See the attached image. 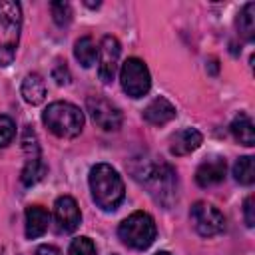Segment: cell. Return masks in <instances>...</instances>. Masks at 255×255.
Listing matches in <instances>:
<instances>
[{
	"instance_id": "cell-13",
	"label": "cell",
	"mask_w": 255,
	"mask_h": 255,
	"mask_svg": "<svg viewBox=\"0 0 255 255\" xmlns=\"http://www.w3.org/2000/svg\"><path fill=\"white\" fill-rule=\"evenodd\" d=\"M203 141V135L199 129L195 128H183L177 133L171 135L169 139V151L173 155H187L191 151H195Z\"/></svg>"
},
{
	"instance_id": "cell-26",
	"label": "cell",
	"mask_w": 255,
	"mask_h": 255,
	"mask_svg": "<svg viewBox=\"0 0 255 255\" xmlns=\"http://www.w3.org/2000/svg\"><path fill=\"white\" fill-rule=\"evenodd\" d=\"M34 255H60V249L54 245H40Z\"/></svg>"
},
{
	"instance_id": "cell-7",
	"label": "cell",
	"mask_w": 255,
	"mask_h": 255,
	"mask_svg": "<svg viewBox=\"0 0 255 255\" xmlns=\"http://www.w3.org/2000/svg\"><path fill=\"white\" fill-rule=\"evenodd\" d=\"M189 219L201 237H211L225 229L223 213L207 201H195L189 209Z\"/></svg>"
},
{
	"instance_id": "cell-3",
	"label": "cell",
	"mask_w": 255,
	"mask_h": 255,
	"mask_svg": "<svg viewBox=\"0 0 255 255\" xmlns=\"http://www.w3.org/2000/svg\"><path fill=\"white\" fill-rule=\"evenodd\" d=\"M22 32V8L14 0H0V66H10L16 58Z\"/></svg>"
},
{
	"instance_id": "cell-19",
	"label": "cell",
	"mask_w": 255,
	"mask_h": 255,
	"mask_svg": "<svg viewBox=\"0 0 255 255\" xmlns=\"http://www.w3.org/2000/svg\"><path fill=\"white\" fill-rule=\"evenodd\" d=\"M74 56H76V60L84 68H90L96 62V56H98V48H96L94 40L90 36H82L80 40H76V44H74Z\"/></svg>"
},
{
	"instance_id": "cell-28",
	"label": "cell",
	"mask_w": 255,
	"mask_h": 255,
	"mask_svg": "<svg viewBox=\"0 0 255 255\" xmlns=\"http://www.w3.org/2000/svg\"><path fill=\"white\" fill-rule=\"evenodd\" d=\"M0 255H2V253H0Z\"/></svg>"
},
{
	"instance_id": "cell-16",
	"label": "cell",
	"mask_w": 255,
	"mask_h": 255,
	"mask_svg": "<svg viewBox=\"0 0 255 255\" xmlns=\"http://www.w3.org/2000/svg\"><path fill=\"white\" fill-rule=\"evenodd\" d=\"M20 92H22V98L28 104L38 106L46 98V82H44V78L40 74H28L24 78V82H22V90Z\"/></svg>"
},
{
	"instance_id": "cell-10",
	"label": "cell",
	"mask_w": 255,
	"mask_h": 255,
	"mask_svg": "<svg viewBox=\"0 0 255 255\" xmlns=\"http://www.w3.org/2000/svg\"><path fill=\"white\" fill-rule=\"evenodd\" d=\"M120 54H122V46L118 42V38L114 36H104L98 48V76L104 84H110L116 76L118 70V62H120Z\"/></svg>"
},
{
	"instance_id": "cell-12",
	"label": "cell",
	"mask_w": 255,
	"mask_h": 255,
	"mask_svg": "<svg viewBox=\"0 0 255 255\" xmlns=\"http://www.w3.org/2000/svg\"><path fill=\"white\" fill-rule=\"evenodd\" d=\"M225 171H227L225 159L223 157H211L197 167L195 181L199 187H211V185H217L219 181L225 179Z\"/></svg>"
},
{
	"instance_id": "cell-2",
	"label": "cell",
	"mask_w": 255,
	"mask_h": 255,
	"mask_svg": "<svg viewBox=\"0 0 255 255\" xmlns=\"http://www.w3.org/2000/svg\"><path fill=\"white\" fill-rule=\"evenodd\" d=\"M90 191H92V199L96 201L98 207H102L104 211H114L122 199H124V181L120 177V173L108 165V163H98L90 169Z\"/></svg>"
},
{
	"instance_id": "cell-20",
	"label": "cell",
	"mask_w": 255,
	"mask_h": 255,
	"mask_svg": "<svg viewBox=\"0 0 255 255\" xmlns=\"http://www.w3.org/2000/svg\"><path fill=\"white\" fill-rule=\"evenodd\" d=\"M233 177L241 185H251L255 181V159L251 155H243L233 163Z\"/></svg>"
},
{
	"instance_id": "cell-5",
	"label": "cell",
	"mask_w": 255,
	"mask_h": 255,
	"mask_svg": "<svg viewBox=\"0 0 255 255\" xmlns=\"http://www.w3.org/2000/svg\"><path fill=\"white\" fill-rule=\"evenodd\" d=\"M157 235L155 221L145 211H133L118 227V237L131 249H147Z\"/></svg>"
},
{
	"instance_id": "cell-11",
	"label": "cell",
	"mask_w": 255,
	"mask_h": 255,
	"mask_svg": "<svg viewBox=\"0 0 255 255\" xmlns=\"http://www.w3.org/2000/svg\"><path fill=\"white\" fill-rule=\"evenodd\" d=\"M54 217H56V223H58L60 231L72 233L82 221V213H80V207H78L76 199L70 197V195L58 197L56 203H54Z\"/></svg>"
},
{
	"instance_id": "cell-15",
	"label": "cell",
	"mask_w": 255,
	"mask_h": 255,
	"mask_svg": "<svg viewBox=\"0 0 255 255\" xmlns=\"http://www.w3.org/2000/svg\"><path fill=\"white\" fill-rule=\"evenodd\" d=\"M50 223V213L42 205H30L26 209V237L36 239L48 231Z\"/></svg>"
},
{
	"instance_id": "cell-17",
	"label": "cell",
	"mask_w": 255,
	"mask_h": 255,
	"mask_svg": "<svg viewBox=\"0 0 255 255\" xmlns=\"http://www.w3.org/2000/svg\"><path fill=\"white\" fill-rule=\"evenodd\" d=\"M231 133H233V137L241 143V145H247V147H251V145H255V129H253V122H251V118L247 116V114H237L235 118H233V122H231Z\"/></svg>"
},
{
	"instance_id": "cell-23",
	"label": "cell",
	"mask_w": 255,
	"mask_h": 255,
	"mask_svg": "<svg viewBox=\"0 0 255 255\" xmlns=\"http://www.w3.org/2000/svg\"><path fill=\"white\" fill-rule=\"evenodd\" d=\"M16 135V124L10 116H0V147H6L12 143Z\"/></svg>"
},
{
	"instance_id": "cell-27",
	"label": "cell",
	"mask_w": 255,
	"mask_h": 255,
	"mask_svg": "<svg viewBox=\"0 0 255 255\" xmlns=\"http://www.w3.org/2000/svg\"><path fill=\"white\" fill-rule=\"evenodd\" d=\"M155 255H171V253H167V251H157Z\"/></svg>"
},
{
	"instance_id": "cell-6",
	"label": "cell",
	"mask_w": 255,
	"mask_h": 255,
	"mask_svg": "<svg viewBox=\"0 0 255 255\" xmlns=\"http://www.w3.org/2000/svg\"><path fill=\"white\" fill-rule=\"evenodd\" d=\"M120 82H122V88L128 96H131V98L145 96L151 88V76H149L145 62L139 58H128L122 64Z\"/></svg>"
},
{
	"instance_id": "cell-14",
	"label": "cell",
	"mask_w": 255,
	"mask_h": 255,
	"mask_svg": "<svg viewBox=\"0 0 255 255\" xmlns=\"http://www.w3.org/2000/svg\"><path fill=\"white\" fill-rule=\"evenodd\" d=\"M175 106L167 98H155L145 110H143V120L151 126H163L175 118Z\"/></svg>"
},
{
	"instance_id": "cell-9",
	"label": "cell",
	"mask_w": 255,
	"mask_h": 255,
	"mask_svg": "<svg viewBox=\"0 0 255 255\" xmlns=\"http://www.w3.org/2000/svg\"><path fill=\"white\" fill-rule=\"evenodd\" d=\"M86 110L92 118V122L102 128L104 131H118L122 126V112L116 104L106 100L104 96H90L86 100Z\"/></svg>"
},
{
	"instance_id": "cell-1",
	"label": "cell",
	"mask_w": 255,
	"mask_h": 255,
	"mask_svg": "<svg viewBox=\"0 0 255 255\" xmlns=\"http://www.w3.org/2000/svg\"><path fill=\"white\" fill-rule=\"evenodd\" d=\"M135 179H139L149 195L161 203L163 207H169L177 197V175L175 169L165 161H145L141 163V171H133Z\"/></svg>"
},
{
	"instance_id": "cell-22",
	"label": "cell",
	"mask_w": 255,
	"mask_h": 255,
	"mask_svg": "<svg viewBox=\"0 0 255 255\" xmlns=\"http://www.w3.org/2000/svg\"><path fill=\"white\" fill-rule=\"evenodd\" d=\"M50 10H52V18L58 26H68L72 22V6L68 2H52Z\"/></svg>"
},
{
	"instance_id": "cell-8",
	"label": "cell",
	"mask_w": 255,
	"mask_h": 255,
	"mask_svg": "<svg viewBox=\"0 0 255 255\" xmlns=\"http://www.w3.org/2000/svg\"><path fill=\"white\" fill-rule=\"evenodd\" d=\"M22 147H24V153H26V163H24V169H22V183L26 187L38 183L46 171L44 167V161H42V153H40V145H38V137L34 133L32 128H26L24 129V135H22Z\"/></svg>"
},
{
	"instance_id": "cell-21",
	"label": "cell",
	"mask_w": 255,
	"mask_h": 255,
	"mask_svg": "<svg viewBox=\"0 0 255 255\" xmlns=\"http://www.w3.org/2000/svg\"><path fill=\"white\" fill-rule=\"evenodd\" d=\"M68 255H98L96 253V245L90 237L82 235V237H76L70 247H68Z\"/></svg>"
},
{
	"instance_id": "cell-4",
	"label": "cell",
	"mask_w": 255,
	"mask_h": 255,
	"mask_svg": "<svg viewBox=\"0 0 255 255\" xmlns=\"http://www.w3.org/2000/svg\"><path fill=\"white\" fill-rule=\"evenodd\" d=\"M44 126L58 137H76L84 129V114L70 102H52L42 114Z\"/></svg>"
},
{
	"instance_id": "cell-25",
	"label": "cell",
	"mask_w": 255,
	"mask_h": 255,
	"mask_svg": "<svg viewBox=\"0 0 255 255\" xmlns=\"http://www.w3.org/2000/svg\"><path fill=\"white\" fill-rule=\"evenodd\" d=\"M52 76H54V80H56L60 86L70 82V72H68V66H66V64H58V66L54 68Z\"/></svg>"
},
{
	"instance_id": "cell-18",
	"label": "cell",
	"mask_w": 255,
	"mask_h": 255,
	"mask_svg": "<svg viewBox=\"0 0 255 255\" xmlns=\"http://www.w3.org/2000/svg\"><path fill=\"white\" fill-rule=\"evenodd\" d=\"M237 32L245 42H253L255 38V4L249 2L237 16Z\"/></svg>"
},
{
	"instance_id": "cell-24",
	"label": "cell",
	"mask_w": 255,
	"mask_h": 255,
	"mask_svg": "<svg viewBox=\"0 0 255 255\" xmlns=\"http://www.w3.org/2000/svg\"><path fill=\"white\" fill-rule=\"evenodd\" d=\"M243 219H245V225L247 227H253L255 225V197L253 195H249L243 201Z\"/></svg>"
}]
</instances>
